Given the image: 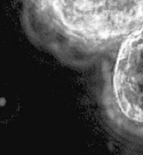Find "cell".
I'll return each instance as SVG.
<instances>
[{"mask_svg": "<svg viewBox=\"0 0 143 155\" xmlns=\"http://www.w3.org/2000/svg\"><path fill=\"white\" fill-rule=\"evenodd\" d=\"M36 39L69 61L111 51L143 24V0H22Z\"/></svg>", "mask_w": 143, "mask_h": 155, "instance_id": "6da1fadb", "label": "cell"}, {"mask_svg": "<svg viewBox=\"0 0 143 155\" xmlns=\"http://www.w3.org/2000/svg\"><path fill=\"white\" fill-rule=\"evenodd\" d=\"M111 51L103 86L104 108L121 130L143 138V24Z\"/></svg>", "mask_w": 143, "mask_h": 155, "instance_id": "7a4b0ae2", "label": "cell"}]
</instances>
